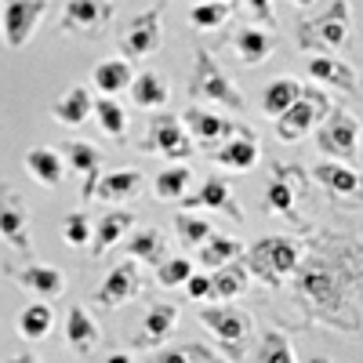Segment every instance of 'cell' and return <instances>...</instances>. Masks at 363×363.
<instances>
[{
  "label": "cell",
  "instance_id": "6da1fadb",
  "mask_svg": "<svg viewBox=\"0 0 363 363\" xmlns=\"http://www.w3.org/2000/svg\"><path fill=\"white\" fill-rule=\"evenodd\" d=\"M359 262L363 255L352 236L323 233L313 244L309 258L301 251V262L291 277L294 306L327 327L359 335V284H363Z\"/></svg>",
  "mask_w": 363,
  "mask_h": 363
},
{
  "label": "cell",
  "instance_id": "7a4b0ae2",
  "mask_svg": "<svg viewBox=\"0 0 363 363\" xmlns=\"http://www.w3.org/2000/svg\"><path fill=\"white\" fill-rule=\"evenodd\" d=\"M349 29H352L349 0H330L320 15L298 22L294 40H298L301 51H309V55H338L349 44Z\"/></svg>",
  "mask_w": 363,
  "mask_h": 363
},
{
  "label": "cell",
  "instance_id": "3957f363",
  "mask_svg": "<svg viewBox=\"0 0 363 363\" xmlns=\"http://www.w3.org/2000/svg\"><path fill=\"white\" fill-rule=\"evenodd\" d=\"M301 251H306V244H298L291 236H265L247 251V272L265 287H280L294 277Z\"/></svg>",
  "mask_w": 363,
  "mask_h": 363
},
{
  "label": "cell",
  "instance_id": "277c9868",
  "mask_svg": "<svg viewBox=\"0 0 363 363\" xmlns=\"http://www.w3.org/2000/svg\"><path fill=\"white\" fill-rule=\"evenodd\" d=\"M189 91L200 99V102H211L225 113H244L247 102L240 95V87L229 80V73L211 58L207 48H196V58H193V77H189Z\"/></svg>",
  "mask_w": 363,
  "mask_h": 363
},
{
  "label": "cell",
  "instance_id": "5b68a950",
  "mask_svg": "<svg viewBox=\"0 0 363 363\" xmlns=\"http://www.w3.org/2000/svg\"><path fill=\"white\" fill-rule=\"evenodd\" d=\"M200 323L211 338H215L222 349H225V363H240L244 359V342L251 335V316L233 309L229 301L225 306H211L200 313Z\"/></svg>",
  "mask_w": 363,
  "mask_h": 363
},
{
  "label": "cell",
  "instance_id": "8992f818",
  "mask_svg": "<svg viewBox=\"0 0 363 363\" xmlns=\"http://www.w3.org/2000/svg\"><path fill=\"white\" fill-rule=\"evenodd\" d=\"M316 131V149L327 160H342L352 164L356 160V145H359V124L356 116L345 109H327V116L313 128Z\"/></svg>",
  "mask_w": 363,
  "mask_h": 363
},
{
  "label": "cell",
  "instance_id": "52a82bcc",
  "mask_svg": "<svg viewBox=\"0 0 363 363\" xmlns=\"http://www.w3.org/2000/svg\"><path fill=\"white\" fill-rule=\"evenodd\" d=\"M44 15H48V0H0V40H4V48L22 51L33 40Z\"/></svg>",
  "mask_w": 363,
  "mask_h": 363
},
{
  "label": "cell",
  "instance_id": "ba28073f",
  "mask_svg": "<svg viewBox=\"0 0 363 363\" xmlns=\"http://www.w3.org/2000/svg\"><path fill=\"white\" fill-rule=\"evenodd\" d=\"M138 149H142V153H160V157L182 164V160H189V157H193V149H196V145H193L186 124H182V116L160 109V116L149 120V135L142 138Z\"/></svg>",
  "mask_w": 363,
  "mask_h": 363
},
{
  "label": "cell",
  "instance_id": "9c48e42d",
  "mask_svg": "<svg viewBox=\"0 0 363 363\" xmlns=\"http://www.w3.org/2000/svg\"><path fill=\"white\" fill-rule=\"evenodd\" d=\"M0 240H4L8 247H15V255L33 262V240H29L26 196L11 186V182H0Z\"/></svg>",
  "mask_w": 363,
  "mask_h": 363
},
{
  "label": "cell",
  "instance_id": "30bf717a",
  "mask_svg": "<svg viewBox=\"0 0 363 363\" xmlns=\"http://www.w3.org/2000/svg\"><path fill=\"white\" fill-rule=\"evenodd\" d=\"M113 15H116L113 0H66L62 15H58V29L77 37H102Z\"/></svg>",
  "mask_w": 363,
  "mask_h": 363
},
{
  "label": "cell",
  "instance_id": "8fae6325",
  "mask_svg": "<svg viewBox=\"0 0 363 363\" xmlns=\"http://www.w3.org/2000/svg\"><path fill=\"white\" fill-rule=\"evenodd\" d=\"M164 40V0L157 8H149L142 15L131 18V26L120 33V58H145V55H153Z\"/></svg>",
  "mask_w": 363,
  "mask_h": 363
},
{
  "label": "cell",
  "instance_id": "7c38bea8",
  "mask_svg": "<svg viewBox=\"0 0 363 363\" xmlns=\"http://www.w3.org/2000/svg\"><path fill=\"white\" fill-rule=\"evenodd\" d=\"M323 116H327V99L320 91H301V99L284 116H277V135L284 142H301Z\"/></svg>",
  "mask_w": 363,
  "mask_h": 363
},
{
  "label": "cell",
  "instance_id": "4fadbf2b",
  "mask_svg": "<svg viewBox=\"0 0 363 363\" xmlns=\"http://www.w3.org/2000/svg\"><path fill=\"white\" fill-rule=\"evenodd\" d=\"M0 272H4L8 280H15L22 291L37 294L40 301H51V298H58V294L66 291V277H62L55 265H44V262H29V265H22V269L4 265Z\"/></svg>",
  "mask_w": 363,
  "mask_h": 363
},
{
  "label": "cell",
  "instance_id": "5bb4252c",
  "mask_svg": "<svg viewBox=\"0 0 363 363\" xmlns=\"http://www.w3.org/2000/svg\"><path fill=\"white\" fill-rule=\"evenodd\" d=\"M138 287H142V269H138L135 258H128V262L113 265V272L99 284L95 301L102 309H120V306H128V301L138 294Z\"/></svg>",
  "mask_w": 363,
  "mask_h": 363
},
{
  "label": "cell",
  "instance_id": "9a60e30c",
  "mask_svg": "<svg viewBox=\"0 0 363 363\" xmlns=\"http://www.w3.org/2000/svg\"><path fill=\"white\" fill-rule=\"evenodd\" d=\"M182 124H186V131H189V138L196 145H218V142H225V138H233L240 131L236 120L218 116L211 109H200V106H189L186 113H182Z\"/></svg>",
  "mask_w": 363,
  "mask_h": 363
},
{
  "label": "cell",
  "instance_id": "2e32d148",
  "mask_svg": "<svg viewBox=\"0 0 363 363\" xmlns=\"http://www.w3.org/2000/svg\"><path fill=\"white\" fill-rule=\"evenodd\" d=\"M272 178L265 186V211L269 215H280V218H291L294 215V200H298V189L306 186V174H301L298 167H272Z\"/></svg>",
  "mask_w": 363,
  "mask_h": 363
},
{
  "label": "cell",
  "instance_id": "e0dca14e",
  "mask_svg": "<svg viewBox=\"0 0 363 363\" xmlns=\"http://www.w3.org/2000/svg\"><path fill=\"white\" fill-rule=\"evenodd\" d=\"M258 157H262V149H258V138L251 128H240L233 138L218 142V149H211V160L225 171H251L258 164Z\"/></svg>",
  "mask_w": 363,
  "mask_h": 363
},
{
  "label": "cell",
  "instance_id": "ac0fdd59",
  "mask_svg": "<svg viewBox=\"0 0 363 363\" xmlns=\"http://www.w3.org/2000/svg\"><path fill=\"white\" fill-rule=\"evenodd\" d=\"M178 327V309L171 306V301H157V306H149V313L142 316V327L138 335L131 338L135 349H160Z\"/></svg>",
  "mask_w": 363,
  "mask_h": 363
},
{
  "label": "cell",
  "instance_id": "d6986e66",
  "mask_svg": "<svg viewBox=\"0 0 363 363\" xmlns=\"http://www.w3.org/2000/svg\"><path fill=\"white\" fill-rule=\"evenodd\" d=\"M131 229H135V211H124V207L106 211V215L99 218V225L91 229V244H87L91 258H102L106 251H113Z\"/></svg>",
  "mask_w": 363,
  "mask_h": 363
},
{
  "label": "cell",
  "instance_id": "ffe728a7",
  "mask_svg": "<svg viewBox=\"0 0 363 363\" xmlns=\"http://www.w3.org/2000/svg\"><path fill=\"white\" fill-rule=\"evenodd\" d=\"M182 200H186V211H193V207H211V211H222V215H229L236 225L244 222V211H240V203H236V196H233V186H229L225 178H218V174L203 178L200 193H196V196H182Z\"/></svg>",
  "mask_w": 363,
  "mask_h": 363
},
{
  "label": "cell",
  "instance_id": "44dd1931",
  "mask_svg": "<svg viewBox=\"0 0 363 363\" xmlns=\"http://www.w3.org/2000/svg\"><path fill=\"white\" fill-rule=\"evenodd\" d=\"M66 160V167H73V174L84 178V200H91L95 193V182L102 178V149L91 145V142H66V149H58Z\"/></svg>",
  "mask_w": 363,
  "mask_h": 363
},
{
  "label": "cell",
  "instance_id": "7402d4cb",
  "mask_svg": "<svg viewBox=\"0 0 363 363\" xmlns=\"http://www.w3.org/2000/svg\"><path fill=\"white\" fill-rule=\"evenodd\" d=\"M309 77L316 84H323L327 91H345V95H356V69L345 62V58L335 55H313L309 58Z\"/></svg>",
  "mask_w": 363,
  "mask_h": 363
},
{
  "label": "cell",
  "instance_id": "603a6c76",
  "mask_svg": "<svg viewBox=\"0 0 363 363\" xmlns=\"http://www.w3.org/2000/svg\"><path fill=\"white\" fill-rule=\"evenodd\" d=\"M26 174L37 182V186L44 189H58L66 182V160L58 149H48V145H37V149H29L26 153Z\"/></svg>",
  "mask_w": 363,
  "mask_h": 363
},
{
  "label": "cell",
  "instance_id": "cb8c5ba5",
  "mask_svg": "<svg viewBox=\"0 0 363 363\" xmlns=\"http://www.w3.org/2000/svg\"><path fill=\"white\" fill-rule=\"evenodd\" d=\"M142 193V171L135 167H120L113 174H102L95 182V193H91V200H102V203H124L131 196Z\"/></svg>",
  "mask_w": 363,
  "mask_h": 363
},
{
  "label": "cell",
  "instance_id": "d4e9b609",
  "mask_svg": "<svg viewBox=\"0 0 363 363\" xmlns=\"http://www.w3.org/2000/svg\"><path fill=\"white\" fill-rule=\"evenodd\" d=\"M313 178L330 193V196H345V200H356L359 196V174L352 171V164H342V160H323L313 167Z\"/></svg>",
  "mask_w": 363,
  "mask_h": 363
},
{
  "label": "cell",
  "instance_id": "484cf974",
  "mask_svg": "<svg viewBox=\"0 0 363 363\" xmlns=\"http://www.w3.org/2000/svg\"><path fill=\"white\" fill-rule=\"evenodd\" d=\"M66 342L80 356H91V352L99 349V342H102V327L91 320V313L84 306H73L66 313Z\"/></svg>",
  "mask_w": 363,
  "mask_h": 363
},
{
  "label": "cell",
  "instance_id": "4316f807",
  "mask_svg": "<svg viewBox=\"0 0 363 363\" xmlns=\"http://www.w3.org/2000/svg\"><path fill=\"white\" fill-rule=\"evenodd\" d=\"M128 91H131V102H135L138 109H149V113H160V109L167 106V99H171L167 80H164L157 69H142V73H135L131 84H128Z\"/></svg>",
  "mask_w": 363,
  "mask_h": 363
},
{
  "label": "cell",
  "instance_id": "83f0119b",
  "mask_svg": "<svg viewBox=\"0 0 363 363\" xmlns=\"http://www.w3.org/2000/svg\"><path fill=\"white\" fill-rule=\"evenodd\" d=\"M247 284H251L247 265L233 258V262L218 265V269H215V277H211V301H215V306H225V301H233V298L244 294Z\"/></svg>",
  "mask_w": 363,
  "mask_h": 363
},
{
  "label": "cell",
  "instance_id": "f1b7e54d",
  "mask_svg": "<svg viewBox=\"0 0 363 363\" xmlns=\"http://www.w3.org/2000/svg\"><path fill=\"white\" fill-rule=\"evenodd\" d=\"M91 109H95V95H91L87 87H69L66 95H58V99L51 102V116H55L62 128H80V124H87Z\"/></svg>",
  "mask_w": 363,
  "mask_h": 363
},
{
  "label": "cell",
  "instance_id": "f546056e",
  "mask_svg": "<svg viewBox=\"0 0 363 363\" xmlns=\"http://www.w3.org/2000/svg\"><path fill=\"white\" fill-rule=\"evenodd\" d=\"M233 48H236V55H240L244 66H262L265 58L272 55V48H277V37H272L269 29H262V26H244L233 37Z\"/></svg>",
  "mask_w": 363,
  "mask_h": 363
},
{
  "label": "cell",
  "instance_id": "4dcf8cb0",
  "mask_svg": "<svg viewBox=\"0 0 363 363\" xmlns=\"http://www.w3.org/2000/svg\"><path fill=\"white\" fill-rule=\"evenodd\" d=\"M124 240H128V258H135L138 265H160L167 258V240L153 225H145L138 233H128Z\"/></svg>",
  "mask_w": 363,
  "mask_h": 363
},
{
  "label": "cell",
  "instance_id": "1f68e13d",
  "mask_svg": "<svg viewBox=\"0 0 363 363\" xmlns=\"http://www.w3.org/2000/svg\"><path fill=\"white\" fill-rule=\"evenodd\" d=\"M301 91H306V87H301L294 77H277V80H269L265 91H262V113L272 116V120L284 116V113L301 99Z\"/></svg>",
  "mask_w": 363,
  "mask_h": 363
},
{
  "label": "cell",
  "instance_id": "d6a6232c",
  "mask_svg": "<svg viewBox=\"0 0 363 363\" xmlns=\"http://www.w3.org/2000/svg\"><path fill=\"white\" fill-rule=\"evenodd\" d=\"M15 327H18V335H22V342H44L51 330H55V313H51V306L48 301H29V306L18 313V320H15Z\"/></svg>",
  "mask_w": 363,
  "mask_h": 363
},
{
  "label": "cell",
  "instance_id": "836d02e7",
  "mask_svg": "<svg viewBox=\"0 0 363 363\" xmlns=\"http://www.w3.org/2000/svg\"><path fill=\"white\" fill-rule=\"evenodd\" d=\"M131 62L128 58H106V62L95 66V73H91V87H99V95H120V91H128L131 84Z\"/></svg>",
  "mask_w": 363,
  "mask_h": 363
},
{
  "label": "cell",
  "instance_id": "e575fe53",
  "mask_svg": "<svg viewBox=\"0 0 363 363\" xmlns=\"http://www.w3.org/2000/svg\"><path fill=\"white\" fill-rule=\"evenodd\" d=\"M91 116L99 120L102 135H109V138H124V135H128V109L120 106L113 95H99V99H95V109H91Z\"/></svg>",
  "mask_w": 363,
  "mask_h": 363
},
{
  "label": "cell",
  "instance_id": "d590c367",
  "mask_svg": "<svg viewBox=\"0 0 363 363\" xmlns=\"http://www.w3.org/2000/svg\"><path fill=\"white\" fill-rule=\"evenodd\" d=\"M196 251H200V255H196V262H200V265L218 269V265H225V262L240 258V251H244V247H240V240H233V236H218V233H211Z\"/></svg>",
  "mask_w": 363,
  "mask_h": 363
},
{
  "label": "cell",
  "instance_id": "8d00e7d4",
  "mask_svg": "<svg viewBox=\"0 0 363 363\" xmlns=\"http://www.w3.org/2000/svg\"><path fill=\"white\" fill-rule=\"evenodd\" d=\"M149 363H225V359L215 356L211 349H203V345H196V342H186V345H171V349L153 352Z\"/></svg>",
  "mask_w": 363,
  "mask_h": 363
},
{
  "label": "cell",
  "instance_id": "74e56055",
  "mask_svg": "<svg viewBox=\"0 0 363 363\" xmlns=\"http://www.w3.org/2000/svg\"><path fill=\"white\" fill-rule=\"evenodd\" d=\"M189 182H193V171L182 167V164H174V167H167V171L157 174L153 193H157L160 200H182V196L189 193Z\"/></svg>",
  "mask_w": 363,
  "mask_h": 363
},
{
  "label": "cell",
  "instance_id": "f35d334b",
  "mask_svg": "<svg viewBox=\"0 0 363 363\" xmlns=\"http://www.w3.org/2000/svg\"><path fill=\"white\" fill-rule=\"evenodd\" d=\"M255 363H298L291 338L284 335V330H265V338L255 352Z\"/></svg>",
  "mask_w": 363,
  "mask_h": 363
},
{
  "label": "cell",
  "instance_id": "ab89813d",
  "mask_svg": "<svg viewBox=\"0 0 363 363\" xmlns=\"http://www.w3.org/2000/svg\"><path fill=\"white\" fill-rule=\"evenodd\" d=\"M174 233H178V240H182L186 247H200L215 229H211V222L189 215V211H178V215H174Z\"/></svg>",
  "mask_w": 363,
  "mask_h": 363
},
{
  "label": "cell",
  "instance_id": "60d3db41",
  "mask_svg": "<svg viewBox=\"0 0 363 363\" xmlns=\"http://www.w3.org/2000/svg\"><path fill=\"white\" fill-rule=\"evenodd\" d=\"M229 15H233L229 4H207V0H196V4L189 8V22L196 29H218V26L229 22Z\"/></svg>",
  "mask_w": 363,
  "mask_h": 363
},
{
  "label": "cell",
  "instance_id": "b9f144b4",
  "mask_svg": "<svg viewBox=\"0 0 363 363\" xmlns=\"http://www.w3.org/2000/svg\"><path fill=\"white\" fill-rule=\"evenodd\" d=\"M91 218H87V211H73V215L62 218V244L66 247H87L91 244Z\"/></svg>",
  "mask_w": 363,
  "mask_h": 363
},
{
  "label": "cell",
  "instance_id": "7bdbcfd3",
  "mask_svg": "<svg viewBox=\"0 0 363 363\" xmlns=\"http://www.w3.org/2000/svg\"><path fill=\"white\" fill-rule=\"evenodd\" d=\"M189 272H193V262L189 258H164L157 265V284L160 287H182L189 280Z\"/></svg>",
  "mask_w": 363,
  "mask_h": 363
},
{
  "label": "cell",
  "instance_id": "ee69618b",
  "mask_svg": "<svg viewBox=\"0 0 363 363\" xmlns=\"http://www.w3.org/2000/svg\"><path fill=\"white\" fill-rule=\"evenodd\" d=\"M240 11L247 15V26H262V29H272V26H277L272 0H240Z\"/></svg>",
  "mask_w": 363,
  "mask_h": 363
},
{
  "label": "cell",
  "instance_id": "f6af8a7d",
  "mask_svg": "<svg viewBox=\"0 0 363 363\" xmlns=\"http://www.w3.org/2000/svg\"><path fill=\"white\" fill-rule=\"evenodd\" d=\"M182 287H186V294L193 298V301H207L211 298V277H207V272H189V280L186 284H182Z\"/></svg>",
  "mask_w": 363,
  "mask_h": 363
},
{
  "label": "cell",
  "instance_id": "bcb514c9",
  "mask_svg": "<svg viewBox=\"0 0 363 363\" xmlns=\"http://www.w3.org/2000/svg\"><path fill=\"white\" fill-rule=\"evenodd\" d=\"M106 363H135L128 352H113V356H106Z\"/></svg>",
  "mask_w": 363,
  "mask_h": 363
},
{
  "label": "cell",
  "instance_id": "7dc6e473",
  "mask_svg": "<svg viewBox=\"0 0 363 363\" xmlns=\"http://www.w3.org/2000/svg\"><path fill=\"white\" fill-rule=\"evenodd\" d=\"M8 363H37V356H33V352H18V356H11Z\"/></svg>",
  "mask_w": 363,
  "mask_h": 363
},
{
  "label": "cell",
  "instance_id": "c3c4849f",
  "mask_svg": "<svg viewBox=\"0 0 363 363\" xmlns=\"http://www.w3.org/2000/svg\"><path fill=\"white\" fill-rule=\"evenodd\" d=\"M291 4H298V8H313L316 0H291Z\"/></svg>",
  "mask_w": 363,
  "mask_h": 363
},
{
  "label": "cell",
  "instance_id": "681fc988",
  "mask_svg": "<svg viewBox=\"0 0 363 363\" xmlns=\"http://www.w3.org/2000/svg\"><path fill=\"white\" fill-rule=\"evenodd\" d=\"M309 363H335V359H327V356H313Z\"/></svg>",
  "mask_w": 363,
  "mask_h": 363
},
{
  "label": "cell",
  "instance_id": "f907efd6",
  "mask_svg": "<svg viewBox=\"0 0 363 363\" xmlns=\"http://www.w3.org/2000/svg\"><path fill=\"white\" fill-rule=\"evenodd\" d=\"M207 4H229V0H207Z\"/></svg>",
  "mask_w": 363,
  "mask_h": 363
}]
</instances>
